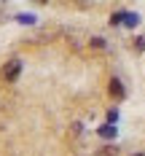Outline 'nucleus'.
Here are the masks:
<instances>
[{"label":"nucleus","instance_id":"4","mask_svg":"<svg viewBox=\"0 0 145 156\" xmlns=\"http://www.w3.org/2000/svg\"><path fill=\"white\" fill-rule=\"evenodd\" d=\"M121 22H126L129 27H134V24H137L140 19H137V14H124V19H121Z\"/></svg>","mask_w":145,"mask_h":156},{"label":"nucleus","instance_id":"1","mask_svg":"<svg viewBox=\"0 0 145 156\" xmlns=\"http://www.w3.org/2000/svg\"><path fill=\"white\" fill-rule=\"evenodd\" d=\"M19 73H22V62L19 59H11V62L3 67V81H16Z\"/></svg>","mask_w":145,"mask_h":156},{"label":"nucleus","instance_id":"6","mask_svg":"<svg viewBox=\"0 0 145 156\" xmlns=\"http://www.w3.org/2000/svg\"><path fill=\"white\" fill-rule=\"evenodd\" d=\"M137 156H143V154H137Z\"/></svg>","mask_w":145,"mask_h":156},{"label":"nucleus","instance_id":"5","mask_svg":"<svg viewBox=\"0 0 145 156\" xmlns=\"http://www.w3.org/2000/svg\"><path fill=\"white\" fill-rule=\"evenodd\" d=\"M99 156H113V151H99Z\"/></svg>","mask_w":145,"mask_h":156},{"label":"nucleus","instance_id":"3","mask_svg":"<svg viewBox=\"0 0 145 156\" xmlns=\"http://www.w3.org/2000/svg\"><path fill=\"white\" fill-rule=\"evenodd\" d=\"M99 137H116V126H99Z\"/></svg>","mask_w":145,"mask_h":156},{"label":"nucleus","instance_id":"2","mask_svg":"<svg viewBox=\"0 0 145 156\" xmlns=\"http://www.w3.org/2000/svg\"><path fill=\"white\" fill-rule=\"evenodd\" d=\"M110 97H116V100H121V97H124V86H121V81H118V78H113V81H110Z\"/></svg>","mask_w":145,"mask_h":156}]
</instances>
